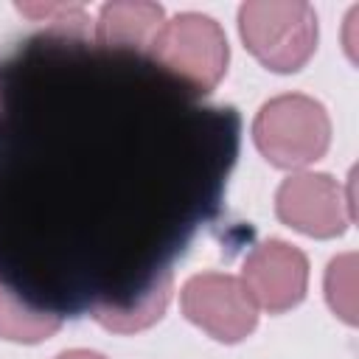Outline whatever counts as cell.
<instances>
[{"instance_id": "1", "label": "cell", "mask_w": 359, "mask_h": 359, "mask_svg": "<svg viewBox=\"0 0 359 359\" xmlns=\"http://www.w3.org/2000/svg\"><path fill=\"white\" fill-rule=\"evenodd\" d=\"M238 31L250 53L278 73L300 70L317 48V17L300 0H252L238 11Z\"/></svg>"}, {"instance_id": "2", "label": "cell", "mask_w": 359, "mask_h": 359, "mask_svg": "<svg viewBox=\"0 0 359 359\" xmlns=\"http://www.w3.org/2000/svg\"><path fill=\"white\" fill-rule=\"evenodd\" d=\"M255 146L261 154L280 168H303L323 157L331 140V123L309 95H278L266 101L252 123Z\"/></svg>"}, {"instance_id": "3", "label": "cell", "mask_w": 359, "mask_h": 359, "mask_svg": "<svg viewBox=\"0 0 359 359\" xmlns=\"http://www.w3.org/2000/svg\"><path fill=\"white\" fill-rule=\"evenodd\" d=\"M149 56L196 93H208L227 70V39L210 17L180 14L163 22Z\"/></svg>"}, {"instance_id": "4", "label": "cell", "mask_w": 359, "mask_h": 359, "mask_svg": "<svg viewBox=\"0 0 359 359\" xmlns=\"http://www.w3.org/2000/svg\"><path fill=\"white\" fill-rule=\"evenodd\" d=\"M182 311L194 325H199L219 342L244 339L258 320V306L244 283L222 272H202L185 280Z\"/></svg>"}, {"instance_id": "5", "label": "cell", "mask_w": 359, "mask_h": 359, "mask_svg": "<svg viewBox=\"0 0 359 359\" xmlns=\"http://www.w3.org/2000/svg\"><path fill=\"white\" fill-rule=\"evenodd\" d=\"M309 280V264L300 250L286 241L258 244L241 269V283L255 306L278 314L303 300Z\"/></svg>"}, {"instance_id": "6", "label": "cell", "mask_w": 359, "mask_h": 359, "mask_svg": "<svg viewBox=\"0 0 359 359\" xmlns=\"http://www.w3.org/2000/svg\"><path fill=\"white\" fill-rule=\"evenodd\" d=\"M278 216L294 230L317 238L339 236L348 224V199L325 174H294L283 180L275 199Z\"/></svg>"}, {"instance_id": "7", "label": "cell", "mask_w": 359, "mask_h": 359, "mask_svg": "<svg viewBox=\"0 0 359 359\" xmlns=\"http://www.w3.org/2000/svg\"><path fill=\"white\" fill-rule=\"evenodd\" d=\"M163 28V8L154 3H109L98 17V42L109 50L149 53Z\"/></svg>"}, {"instance_id": "8", "label": "cell", "mask_w": 359, "mask_h": 359, "mask_svg": "<svg viewBox=\"0 0 359 359\" xmlns=\"http://www.w3.org/2000/svg\"><path fill=\"white\" fill-rule=\"evenodd\" d=\"M168 294H171V275L163 272L140 292L135 303H101V306H93V317L104 328L129 334V331L146 328L154 320H160V314L165 311Z\"/></svg>"}, {"instance_id": "9", "label": "cell", "mask_w": 359, "mask_h": 359, "mask_svg": "<svg viewBox=\"0 0 359 359\" xmlns=\"http://www.w3.org/2000/svg\"><path fill=\"white\" fill-rule=\"evenodd\" d=\"M62 325L59 314L34 306L0 280V337L11 342H42Z\"/></svg>"}, {"instance_id": "10", "label": "cell", "mask_w": 359, "mask_h": 359, "mask_svg": "<svg viewBox=\"0 0 359 359\" xmlns=\"http://www.w3.org/2000/svg\"><path fill=\"white\" fill-rule=\"evenodd\" d=\"M325 297L331 309L351 325H356V255L345 252L331 261L325 272Z\"/></svg>"}, {"instance_id": "11", "label": "cell", "mask_w": 359, "mask_h": 359, "mask_svg": "<svg viewBox=\"0 0 359 359\" xmlns=\"http://www.w3.org/2000/svg\"><path fill=\"white\" fill-rule=\"evenodd\" d=\"M56 359H104V356L95 353V351H67V353H62Z\"/></svg>"}]
</instances>
